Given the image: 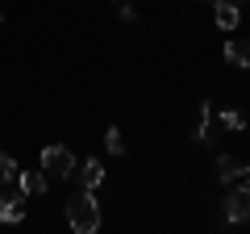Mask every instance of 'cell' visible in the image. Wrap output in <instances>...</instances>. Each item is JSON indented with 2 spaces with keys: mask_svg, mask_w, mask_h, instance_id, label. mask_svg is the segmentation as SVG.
<instances>
[{
  "mask_svg": "<svg viewBox=\"0 0 250 234\" xmlns=\"http://www.w3.org/2000/svg\"><path fill=\"white\" fill-rule=\"evenodd\" d=\"M67 226L75 234H96L100 230V205L92 192H80V197L67 201Z\"/></svg>",
  "mask_w": 250,
  "mask_h": 234,
  "instance_id": "obj_1",
  "label": "cell"
},
{
  "mask_svg": "<svg viewBox=\"0 0 250 234\" xmlns=\"http://www.w3.org/2000/svg\"><path fill=\"white\" fill-rule=\"evenodd\" d=\"M42 171H46V176H54V180H71V176H75V155L67 151L62 142L42 146Z\"/></svg>",
  "mask_w": 250,
  "mask_h": 234,
  "instance_id": "obj_2",
  "label": "cell"
},
{
  "mask_svg": "<svg viewBox=\"0 0 250 234\" xmlns=\"http://www.w3.org/2000/svg\"><path fill=\"white\" fill-rule=\"evenodd\" d=\"M225 222H250V188L246 184L225 192Z\"/></svg>",
  "mask_w": 250,
  "mask_h": 234,
  "instance_id": "obj_3",
  "label": "cell"
},
{
  "mask_svg": "<svg viewBox=\"0 0 250 234\" xmlns=\"http://www.w3.org/2000/svg\"><path fill=\"white\" fill-rule=\"evenodd\" d=\"M21 217H25V192H9L4 188V197H0V222H9V226H17Z\"/></svg>",
  "mask_w": 250,
  "mask_h": 234,
  "instance_id": "obj_4",
  "label": "cell"
},
{
  "mask_svg": "<svg viewBox=\"0 0 250 234\" xmlns=\"http://www.w3.org/2000/svg\"><path fill=\"white\" fill-rule=\"evenodd\" d=\"M246 176V163L238 159V155H221L217 159V180L221 184H233V180H242Z\"/></svg>",
  "mask_w": 250,
  "mask_h": 234,
  "instance_id": "obj_5",
  "label": "cell"
},
{
  "mask_svg": "<svg viewBox=\"0 0 250 234\" xmlns=\"http://www.w3.org/2000/svg\"><path fill=\"white\" fill-rule=\"evenodd\" d=\"M100 180H104V163H100V159H83V163H80V184H83V192H96Z\"/></svg>",
  "mask_w": 250,
  "mask_h": 234,
  "instance_id": "obj_6",
  "label": "cell"
},
{
  "mask_svg": "<svg viewBox=\"0 0 250 234\" xmlns=\"http://www.w3.org/2000/svg\"><path fill=\"white\" fill-rule=\"evenodd\" d=\"M225 59L246 71L250 67V38H229V42H225Z\"/></svg>",
  "mask_w": 250,
  "mask_h": 234,
  "instance_id": "obj_7",
  "label": "cell"
},
{
  "mask_svg": "<svg viewBox=\"0 0 250 234\" xmlns=\"http://www.w3.org/2000/svg\"><path fill=\"white\" fill-rule=\"evenodd\" d=\"M17 188L25 192V201L29 197H42V192H46V171H21V176H17Z\"/></svg>",
  "mask_w": 250,
  "mask_h": 234,
  "instance_id": "obj_8",
  "label": "cell"
},
{
  "mask_svg": "<svg viewBox=\"0 0 250 234\" xmlns=\"http://www.w3.org/2000/svg\"><path fill=\"white\" fill-rule=\"evenodd\" d=\"M213 4H217V25H221V29H238V4H233V0H213Z\"/></svg>",
  "mask_w": 250,
  "mask_h": 234,
  "instance_id": "obj_9",
  "label": "cell"
},
{
  "mask_svg": "<svg viewBox=\"0 0 250 234\" xmlns=\"http://www.w3.org/2000/svg\"><path fill=\"white\" fill-rule=\"evenodd\" d=\"M17 176H21L17 159H13V155H4V151H0V188H17Z\"/></svg>",
  "mask_w": 250,
  "mask_h": 234,
  "instance_id": "obj_10",
  "label": "cell"
},
{
  "mask_svg": "<svg viewBox=\"0 0 250 234\" xmlns=\"http://www.w3.org/2000/svg\"><path fill=\"white\" fill-rule=\"evenodd\" d=\"M192 138H196V142H213V121H208V100H205V105H200V121H196V134H192Z\"/></svg>",
  "mask_w": 250,
  "mask_h": 234,
  "instance_id": "obj_11",
  "label": "cell"
},
{
  "mask_svg": "<svg viewBox=\"0 0 250 234\" xmlns=\"http://www.w3.org/2000/svg\"><path fill=\"white\" fill-rule=\"evenodd\" d=\"M104 146H108V155H125V138H121V130H117V126H108Z\"/></svg>",
  "mask_w": 250,
  "mask_h": 234,
  "instance_id": "obj_12",
  "label": "cell"
},
{
  "mask_svg": "<svg viewBox=\"0 0 250 234\" xmlns=\"http://www.w3.org/2000/svg\"><path fill=\"white\" fill-rule=\"evenodd\" d=\"M221 126H225V130H233V134H238V130H246V117H242L238 109H225V113H221Z\"/></svg>",
  "mask_w": 250,
  "mask_h": 234,
  "instance_id": "obj_13",
  "label": "cell"
},
{
  "mask_svg": "<svg viewBox=\"0 0 250 234\" xmlns=\"http://www.w3.org/2000/svg\"><path fill=\"white\" fill-rule=\"evenodd\" d=\"M121 21H125V25H134V21H138V13L129 9V4H121Z\"/></svg>",
  "mask_w": 250,
  "mask_h": 234,
  "instance_id": "obj_14",
  "label": "cell"
},
{
  "mask_svg": "<svg viewBox=\"0 0 250 234\" xmlns=\"http://www.w3.org/2000/svg\"><path fill=\"white\" fill-rule=\"evenodd\" d=\"M246 176H250V163H246Z\"/></svg>",
  "mask_w": 250,
  "mask_h": 234,
  "instance_id": "obj_15",
  "label": "cell"
},
{
  "mask_svg": "<svg viewBox=\"0 0 250 234\" xmlns=\"http://www.w3.org/2000/svg\"><path fill=\"white\" fill-rule=\"evenodd\" d=\"M233 4H242V0H233Z\"/></svg>",
  "mask_w": 250,
  "mask_h": 234,
  "instance_id": "obj_16",
  "label": "cell"
}]
</instances>
